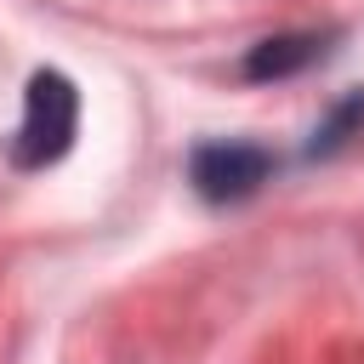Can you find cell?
<instances>
[{"instance_id":"cell-1","label":"cell","mask_w":364,"mask_h":364,"mask_svg":"<svg viewBox=\"0 0 364 364\" xmlns=\"http://www.w3.org/2000/svg\"><path fill=\"white\" fill-rule=\"evenodd\" d=\"M74 131H80V91H74V80L57 74V68H40L28 80V91H23V119H17L11 142H6V154H11L17 171H46V165H57L68 154Z\"/></svg>"},{"instance_id":"cell-2","label":"cell","mask_w":364,"mask_h":364,"mask_svg":"<svg viewBox=\"0 0 364 364\" xmlns=\"http://www.w3.org/2000/svg\"><path fill=\"white\" fill-rule=\"evenodd\" d=\"M188 176L205 199H245L273 176V154L256 142H205V148H193Z\"/></svg>"},{"instance_id":"cell-3","label":"cell","mask_w":364,"mask_h":364,"mask_svg":"<svg viewBox=\"0 0 364 364\" xmlns=\"http://www.w3.org/2000/svg\"><path fill=\"white\" fill-rule=\"evenodd\" d=\"M313 57H318V34H279V40H262L245 57V74L250 80H284V74L307 68Z\"/></svg>"}]
</instances>
